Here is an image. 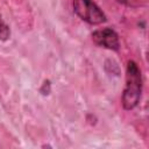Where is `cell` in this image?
Instances as JSON below:
<instances>
[{
  "label": "cell",
  "instance_id": "cell-4",
  "mask_svg": "<svg viewBox=\"0 0 149 149\" xmlns=\"http://www.w3.org/2000/svg\"><path fill=\"white\" fill-rule=\"evenodd\" d=\"M10 36V29L7 26V23L3 21L2 16L0 15V40L1 41H7Z\"/></svg>",
  "mask_w": 149,
  "mask_h": 149
},
{
  "label": "cell",
  "instance_id": "cell-5",
  "mask_svg": "<svg viewBox=\"0 0 149 149\" xmlns=\"http://www.w3.org/2000/svg\"><path fill=\"white\" fill-rule=\"evenodd\" d=\"M116 1L121 5L130 7V8H137V7L144 6L148 0H116Z\"/></svg>",
  "mask_w": 149,
  "mask_h": 149
},
{
  "label": "cell",
  "instance_id": "cell-2",
  "mask_svg": "<svg viewBox=\"0 0 149 149\" xmlns=\"http://www.w3.org/2000/svg\"><path fill=\"white\" fill-rule=\"evenodd\" d=\"M72 6L74 13L90 24H101L106 21L105 13L93 0H73Z\"/></svg>",
  "mask_w": 149,
  "mask_h": 149
},
{
  "label": "cell",
  "instance_id": "cell-1",
  "mask_svg": "<svg viewBox=\"0 0 149 149\" xmlns=\"http://www.w3.org/2000/svg\"><path fill=\"white\" fill-rule=\"evenodd\" d=\"M142 74L139 65L134 61H129L126 69V86L121 98L122 107L126 111L134 109L139 105L142 94Z\"/></svg>",
  "mask_w": 149,
  "mask_h": 149
},
{
  "label": "cell",
  "instance_id": "cell-3",
  "mask_svg": "<svg viewBox=\"0 0 149 149\" xmlns=\"http://www.w3.org/2000/svg\"><path fill=\"white\" fill-rule=\"evenodd\" d=\"M92 41L98 47L118 51L120 49V41L116 31L112 28H104L92 33Z\"/></svg>",
  "mask_w": 149,
  "mask_h": 149
}]
</instances>
